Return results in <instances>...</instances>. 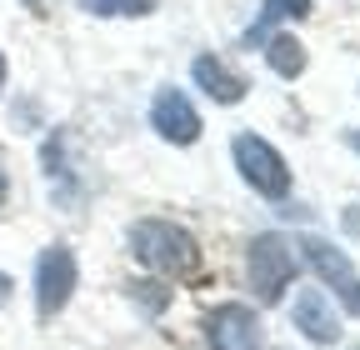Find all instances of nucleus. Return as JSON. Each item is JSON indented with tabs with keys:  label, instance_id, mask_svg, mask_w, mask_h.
I'll return each mask as SVG.
<instances>
[{
	"label": "nucleus",
	"instance_id": "obj_5",
	"mask_svg": "<svg viewBox=\"0 0 360 350\" xmlns=\"http://www.w3.org/2000/svg\"><path fill=\"white\" fill-rule=\"evenodd\" d=\"M205 340H210V350H260L265 345L260 316L250 311V305H240V300L215 305V311L205 316Z\"/></svg>",
	"mask_w": 360,
	"mask_h": 350
},
{
	"label": "nucleus",
	"instance_id": "obj_12",
	"mask_svg": "<svg viewBox=\"0 0 360 350\" xmlns=\"http://www.w3.org/2000/svg\"><path fill=\"white\" fill-rule=\"evenodd\" d=\"M80 11H90V15H150L155 0H80Z\"/></svg>",
	"mask_w": 360,
	"mask_h": 350
},
{
	"label": "nucleus",
	"instance_id": "obj_7",
	"mask_svg": "<svg viewBox=\"0 0 360 350\" xmlns=\"http://www.w3.org/2000/svg\"><path fill=\"white\" fill-rule=\"evenodd\" d=\"M295 330L315 345H335L340 340V320H335V305L326 300V290H300L295 295Z\"/></svg>",
	"mask_w": 360,
	"mask_h": 350
},
{
	"label": "nucleus",
	"instance_id": "obj_6",
	"mask_svg": "<svg viewBox=\"0 0 360 350\" xmlns=\"http://www.w3.org/2000/svg\"><path fill=\"white\" fill-rule=\"evenodd\" d=\"M150 125L160 130L165 141H175V145H191V141L200 136V115H195V105L180 96V91H160V96H155Z\"/></svg>",
	"mask_w": 360,
	"mask_h": 350
},
{
	"label": "nucleus",
	"instance_id": "obj_3",
	"mask_svg": "<svg viewBox=\"0 0 360 350\" xmlns=\"http://www.w3.org/2000/svg\"><path fill=\"white\" fill-rule=\"evenodd\" d=\"M236 165H240V175H245V186H255V195H270V200H281L285 190H290V165H285V155L270 145V141H260V136H236Z\"/></svg>",
	"mask_w": 360,
	"mask_h": 350
},
{
	"label": "nucleus",
	"instance_id": "obj_11",
	"mask_svg": "<svg viewBox=\"0 0 360 350\" xmlns=\"http://www.w3.org/2000/svg\"><path fill=\"white\" fill-rule=\"evenodd\" d=\"M265 60H270V70H276V75L295 80V75L305 70V46H300L295 35H270V40H265Z\"/></svg>",
	"mask_w": 360,
	"mask_h": 350
},
{
	"label": "nucleus",
	"instance_id": "obj_16",
	"mask_svg": "<svg viewBox=\"0 0 360 350\" xmlns=\"http://www.w3.org/2000/svg\"><path fill=\"white\" fill-rule=\"evenodd\" d=\"M11 300V276H0V305Z\"/></svg>",
	"mask_w": 360,
	"mask_h": 350
},
{
	"label": "nucleus",
	"instance_id": "obj_14",
	"mask_svg": "<svg viewBox=\"0 0 360 350\" xmlns=\"http://www.w3.org/2000/svg\"><path fill=\"white\" fill-rule=\"evenodd\" d=\"M340 295H345V311H355V316H360V280H345V285H340Z\"/></svg>",
	"mask_w": 360,
	"mask_h": 350
},
{
	"label": "nucleus",
	"instance_id": "obj_10",
	"mask_svg": "<svg viewBox=\"0 0 360 350\" xmlns=\"http://www.w3.org/2000/svg\"><path fill=\"white\" fill-rule=\"evenodd\" d=\"M300 15H310V0H265L260 15H255V25L245 30V40L255 46V40H265V35H270V25H281V20H300Z\"/></svg>",
	"mask_w": 360,
	"mask_h": 350
},
{
	"label": "nucleus",
	"instance_id": "obj_1",
	"mask_svg": "<svg viewBox=\"0 0 360 350\" xmlns=\"http://www.w3.org/2000/svg\"><path fill=\"white\" fill-rule=\"evenodd\" d=\"M130 250L141 255L150 271H160V276H191L200 266L195 235L180 231L175 221H141V226H130Z\"/></svg>",
	"mask_w": 360,
	"mask_h": 350
},
{
	"label": "nucleus",
	"instance_id": "obj_19",
	"mask_svg": "<svg viewBox=\"0 0 360 350\" xmlns=\"http://www.w3.org/2000/svg\"><path fill=\"white\" fill-rule=\"evenodd\" d=\"M30 6H35V0H30Z\"/></svg>",
	"mask_w": 360,
	"mask_h": 350
},
{
	"label": "nucleus",
	"instance_id": "obj_4",
	"mask_svg": "<svg viewBox=\"0 0 360 350\" xmlns=\"http://www.w3.org/2000/svg\"><path fill=\"white\" fill-rule=\"evenodd\" d=\"M75 290V255L65 245H51V250H40L35 260V311L51 320L65 311V300Z\"/></svg>",
	"mask_w": 360,
	"mask_h": 350
},
{
	"label": "nucleus",
	"instance_id": "obj_15",
	"mask_svg": "<svg viewBox=\"0 0 360 350\" xmlns=\"http://www.w3.org/2000/svg\"><path fill=\"white\" fill-rule=\"evenodd\" d=\"M345 145H350V150H360V125H355V130H345Z\"/></svg>",
	"mask_w": 360,
	"mask_h": 350
},
{
	"label": "nucleus",
	"instance_id": "obj_2",
	"mask_svg": "<svg viewBox=\"0 0 360 350\" xmlns=\"http://www.w3.org/2000/svg\"><path fill=\"white\" fill-rule=\"evenodd\" d=\"M245 271H250V290L260 295V305H276L295 276V245L276 231H265L250 240V255H245Z\"/></svg>",
	"mask_w": 360,
	"mask_h": 350
},
{
	"label": "nucleus",
	"instance_id": "obj_18",
	"mask_svg": "<svg viewBox=\"0 0 360 350\" xmlns=\"http://www.w3.org/2000/svg\"><path fill=\"white\" fill-rule=\"evenodd\" d=\"M0 195H6V181H0Z\"/></svg>",
	"mask_w": 360,
	"mask_h": 350
},
{
	"label": "nucleus",
	"instance_id": "obj_13",
	"mask_svg": "<svg viewBox=\"0 0 360 350\" xmlns=\"http://www.w3.org/2000/svg\"><path fill=\"white\" fill-rule=\"evenodd\" d=\"M135 295H141L146 311H160V305H165V290L160 285H135Z\"/></svg>",
	"mask_w": 360,
	"mask_h": 350
},
{
	"label": "nucleus",
	"instance_id": "obj_9",
	"mask_svg": "<svg viewBox=\"0 0 360 350\" xmlns=\"http://www.w3.org/2000/svg\"><path fill=\"white\" fill-rule=\"evenodd\" d=\"M300 250H305V260L315 266V276H321L326 285H345V280H355V271H350V255H345V250H335L330 240H315V235H305V240H300Z\"/></svg>",
	"mask_w": 360,
	"mask_h": 350
},
{
	"label": "nucleus",
	"instance_id": "obj_17",
	"mask_svg": "<svg viewBox=\"0 0 360 350\" xmlns=\"http://www.w3.org/2000/svg\"><path fill=\"white\" fill-rule=\"evenodd\" d=\"M0 91H6V56H0Z\"/></svg>",
	"mask_w": 360,
	"mask_h": 350
},
{
	"label": "nucleus",
	"instance_id": "obj_8",
	"mask_svg": "<svg viewBox=\"0 0 360 350\" xmlns=\"http://www.w3.org/2000/svg\"><path fill=\"white\" fill-rule=\"evenodd\" d=\"M191 75H195V85L210 96V101H220V105H236V101H245V91L250 85L225 65V60H215V56H200L195 65H191Z\"/></svg>",
	"mask_w": 360,
	"mask_h": 350
}]
</instances>
